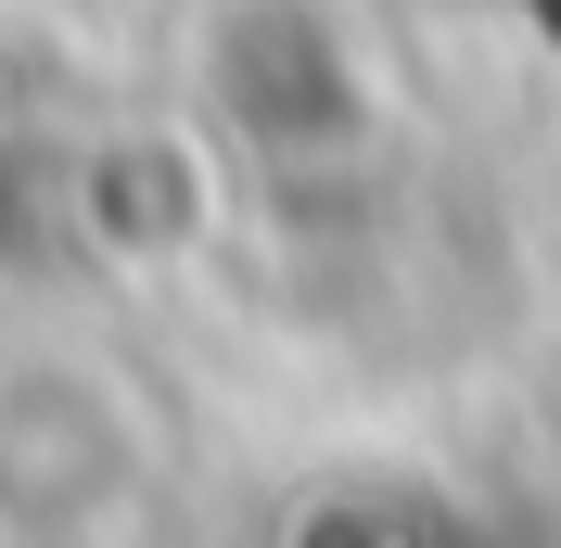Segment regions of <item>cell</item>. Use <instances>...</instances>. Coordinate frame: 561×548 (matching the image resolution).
I'll list each match as a JSON object with an SVG mask.
<instances>
[{"mask_svg":"<svg viewBox=\"0 0 561 548\" xmlns=\"http://www.w3.org/2000/svg\"><path fill=\"white\" fill-rule=\"evenodd\" d=\"M345 548H497L485 523H434V511H396V523H370V536H345Z\"/></svg>","mask_w":561,"mask_h":548,"instance_id":"cell-1","label":"cell"}]
</instances>
